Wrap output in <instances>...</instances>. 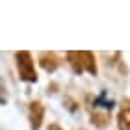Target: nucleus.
<instances>
[{"instance_id":"39448f33","label":"nucleus","mask_w":130,"mask_h":130,"mask_svg":"<svg viewBox=\"0 0 130 130\" xmlns=\"http://www.w3.org/2000/svg\"><path fill=\"white\" fill-rule=\"evenodd\" d=\"M119 130H130V106H123V110L117 115Z\"/></svg>"},{"instance_id":"7ed1b4c3","label":"nucleus","mask_w":130,"mask_h":130,"mask_svg":"<svg viewBox=\"0 0 130 130\" xmlns=\"http://www.w3.org/2000/svg\"><path fill=\"white\" fill-rule=\"evenodd\" d=\"M80 60H82V67L87 71L89 74H97V63H95V56L89 50H82L80 52Z\"/></svg>"},{"instance_id":"f257e3e1","label":"nucleus","mask_w":130,"mask_h":130,"mask_svg":"<svg viewBox=\"0 0 130 130\" xmlns=\"http://www.w3.org/2000/svg\"><path fill=\"white\" fill-rule=\"evenodd\" d=\"M15 58H17V67H19L21 80H24V82H37V73H35L34 60H32L30 52L21 50V52L15 54Z\"/></svg>"},{"instance_id":"0eeeda50","label":"nucleus","mask_w":130,"mask_h":130,"mask_svg":"<svg viewBox=\"0 0 130 130\" xmlns=\"http://www.w3.org/2000/svg\"><path fill=\"white\" fill-rule=\"evenodd\" d=\"M108 121H110V117L106 113H100V111H95V113L91 115V123L95 126H99V128H104L106 125H108Z\"/></svg>"},{"instance_id":"6e6552de","label":"nucleus","mask_w":130,"mask_h":130,"mask_svg":"<svg viewBox=\"0 0 130 130\" xmlns=\"http://www.w3.org/2000/svg\"><path fill=\"white\" fill-rule=\"evenodd\" d=\"M48 130H61V128L58 126V125H50V126H48Z\"/></svg>"},{"instance_id":"f03ea898","label":"nucleus","mask_w":130,"mask_h":130,"mask_svg":"<svg viewBox=\"0 0 130 130\" xmlns=\"http://www.w3.org/2000/svg\"><path fill=\"white\" fill-rule=\"evenodd\" d=\"M43 117H45V108L39 100H34L30 104V126L32 130H39L41 128V123H43Z\"/></svg>"},{"instance_id":"423d86ee","label":"nucleus","mask_w":130,"mask_h":130,"mask_svg":"<svg viewBox=\"0 0 130 130\" xmlns=\"http://www.w3.org/2000/svg\"><path fill=\"white\" fill-rule=\"evenodd\" d=\"M67 60L71 63V67H73V71L76 74H82L84 73V67H82V60H80V52H67Z\"/></svg>"},{"instance_id":"20e7f679","label":"nucleus","mask_w":130,"mask_h":130,"mask_svg":"<svg viewBox=\"0 0 130 130\" xmlns=\"http://www.w3.org/2000/svg\"><path fill=\"white\" fill-rule=\"evenodd\" d=\"M39 63L46 73H54L56 67H58V60H56V56L52 54V52H43V54L39 56Z\"/></svg>"}]
</instances>
